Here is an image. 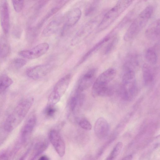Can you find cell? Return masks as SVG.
Wrapping results in <instances>:
<instances>
[{"label":"cell","mask_w":160,"mask_h":160,"mask_svg":"<svg viewBox=\"0 0 160 160\" xmlns=\"http://www.w3.org/2000/svg\"><path fill=\"white\" fill-rule=\"evenodd\" d=\"M1 59V57H0V59Z\"/></svg>","instance_id":"cell-34"},{"label":"cell","mask_w":160,"mask_h":160,"mask_svg":"<svg viewBox=\"0 0 160 160\" xmlns=\"http://www.w3.org/2000/svg\"><path fill=\"white\" fill-rule=\"evenodd\" d=\"M94 131L99 139H103L106 138L109 132V126L107 121L102 117L98 118L95 123Z\"/></svg>","instance_id":"cell-11"},{"label":"cell","mask_w":160,"mask_h":160,"mask_svg":"<svg viewBox=\"0 0 160 160\" xmlns=\"http://www.w3.org/2000/svg\"><path fill=\"white\" fill-rule=\"evenodd\" d=\"M123 74L120 89V94L123 99L127 101L132 100L136 96L137 87L135 78V68L124 63Z\"/></svg>","instance_id":"cell-2"},{"label":"cell","mask_w":160,"mask_h":160,"mask_svg":"<svg viewBox=\"0 0 160 160\" xmlns=\"http://www.w3.org/2000/svg\"><path fill=\"white\" fill-rule=\"evenodd\" d=\"M144 82L146 85L151 83L154 79V73L152 67L149 64L145 63L142 68Z\"/></svg>","instance_id":"cell-18"},{"label":"cell","mask_w":160,"mask_h":160,"mask_svg":"<svg viewBox=\"0 0 160 160\" xmlns=\"http://www.w3.org/2000/svg\"><path fill=\"white\" fill-rule=\"evenodd\" d=\"M26 63L27 61L25 59L21 58H17L12 60L11 65L14 68L18 69L24 66Z\"/></svg>","instance_id":"cell-28"},{"label":"cell","mask_w":160,"mask_h":160,"mask_svg":"<svg viewBox=\"0 0 160 160\" xmlns=\"http://www.w3.org/2000/svg\"><path fill=\"white\" fill-rule=\"evenodd\" d=\"M12 1L15 11L17 13L20 12L23 8L24 1L22 0H12Z\"/></svg>","instance_id":"cell-29"},{"label":"cell","mask_w":160,"mask_h":160,"mask_svg":"<svg viewBox=\"0 0 160 160\" xmlns=\"http://www.w3.org/2000/svg\"><path fill=\"white\" fill-rule=\"evenodd\" d=\"M122 147V142H118L116 144L107 159L108 160H114L120 153Z\"/></svg>","instance_id":"cell-23"},{"label":"cell","mask_w":160,"mask_h":160,"mask_svg":"<svg viewBox=\"0 0 160 160\" xmlns=\"http://www.w3.org/2000/svg\"><path fill=\"white\" fill-rule=\"evenodd\" d=\"M84 99V95L76 91L75 94L71 98L69 102L70 111L73 113H75L82 105Z\"/></svg>","instance_id":"cell-14"},{"label":"cell","mask_w":160,"mask_h":160,"mask_svg":"<svg viewBox=\"0 0 160 160\" xmlns=\"http://www.w3.org/2000/svg\"><path fill=\"white\" fill-rule=\"evenodd\" d=\"M38 160H49V159L47 156L44 155L41 156Z\"/></svg>","instance_id":"cell-31"},{"label":"cell","mask_w":160,"mask_h":160,"mask_svg":"<svg viewBox=\"0 0 160 160\" xmlns=\"http://www.w3.org/2000/svg\"><path fill=\"white\" fill-rule=\"evenodd\" d=\"M111 35L109 34L97 42L82 57L78 62V64H80L83 62L98 50L106 42L109 41L111 38Z\"/></svg>","instance_id":"cell-16"},{"label":"cell","mask_w":160,"mask_h":160,"mask_svg":"<svg viewBox=\"0 0 160 160\" xmlns=\"http://www.w3.org/2000/svg\"><path fill=\"white\" fill-rule=\"evenodd\" d=\"M49 48L47 43L39 44L32 48L22 50L18 52L19 55L24 58L33 59L38 58L46 53Z\"/></svg>","instance_id":"cell-7"},{"label":"cell","mask_w":160,"mask_h":160,"mask_svg":"<svg viewBox=\"0 0 160 160\" xmlns=\"http://www.w3.org/2000/svg\"><path fill=\"white\" fill-rule=\"evenodd\" d=\"M10 52V45L4 37L0 38V56L1 59L6 58Z\"/></svg>","instance_id":"cell-19"},{"label":"cell","mask_w":160,"mask_h":160,"mask_svg":"<svg viewBox=\"0 0 160 160\" xmlns=\"http://www.w3.org/2000/svg\"><path fill=\"white\" fill-rule=\"evenodd\" d=\"M82 15V11L79 8L72 10L68 13L66 20L65 26L72 27L78 21Z\"/></svg>","instance_id":"cell-17"},{"label":"cell","mask_w":160,"mask_h":160,"mask_svg":"<svg viewBox=\"0 0 160 160\" xmlns=\"http://www.w3.org/2000/svg\"><path fill=\"white\" fill-rule=\"evenodd\" d=\"M34 101L32 97L22 100L6 119L4 124L5 130L10 132L16 128L28 113Z\"/></svg>","instance_id":"cell-1"},{"label":"cell","mask_w":160,"mask_h":160,"mask_svg":"<svg viewBox=\"0 0 160 160\" xmlns=\"http://www.w3.org/2000/svg\"><path fill=\"white\" fill-rule=\"evenodd\" d=\"M57 111L55 105L48 104L44 110V114L47 118H52L55 116Z\"/></svg>","instance_id":"cell-25"},{"label":"cell","mask_w":160,"mask_h":160,"mask_svg":"<svg viewBox=\"0 0 160 160\" xmlns=\"http://www.w3.org/2000/svg\"><path fill=\"white\" fill-rule=\"evenodd\" d=\"M0 160H8V158L6 155L2 154L0 156Z\"/></svg>","instance_id":"cell-32"},{"label":"cell","mask_w":160,"mask_h":160,"mask_svg":"<svg viewBox=\"0 0 160 160\" xmlns=\"http://www.w3.org/2000/svg\"><path fill=\"white\" fill-rule=\"evenodd\" d=\"M60 24V21L58 20L55 19L52 21L43 30L42 34L46 36L52 35L57 31Z\"/></svg>","instance_id":"cell-20"},{"label":"cell","mask_w":160,"mask_h":160,"mask_svg":"<svg viewBox=\"0 0 160 160\" xmlns=\"http://www.w3.org/2000/svg\"><path fill=\"white\" fill-rule=\"evenodd\" d=\"M71 78V74H68L56 83L49 97L48 104L55 105L60 101L67 91Z\"/></svg>","instance_id":"cell-5"},{"label":"cell","mask_w":160,"mask_h":160,"mask_svg":"<svg viewBox=\"0 0 160 160\" xmlns=\"http://www.w3.org/2000/svg\"><path fill=\"white\" fill-rule=\"evenodd\" d=\"M145 57L148 62L151 64L154 65L157 63L158 57L155 47H151L147 49L145 53Z\"/></svg>","instance_id":"cell-21"},{"label":"cell","mask_w":160,"mask_h":160,"mask_svg":"<svg viewBox=\"0 0 160 160\" xmlns=\"http://www.w3.org/2000/svg\"><path fill=\"white\" fill-rule=\"evenodd\" d=\"M96 72L97 70L94 68L91 69L86 72L80 79L77 91L81 92L89 88L94 81Z\"/></svg>","instance_id":"cell-9"},{"label":"cell","mask_w":160,"mask_h":160,"mask_svg":"<svg viewBox=\"0 0 160 160\" xmlns=\"http://www.w3.org/2000/svg\"><path fill=\"white\" fill-rule=\"evenodd\" d=\"M49 138L59 155L63 156L65 151V145L58 132L55 129L51 130L49 133Z\"/></svg>","instance_id":"cell-8"},{"label":"cell","mask_w":160,"mask_h":160,"mask_svg":"<svg viewBox=\"0 0 160 160\" xmlns=\"http://www.w3.org/2000/svg\"><path fill=\"white\" fill-rule=\"evenodd\" d=\"M99 3V1H93L90 3L85 10L86 15L90 16L93 14L97 10Z\"/></svg>","instance_id":"cell-26"},{"label":"cell","mask_w":160,"mask_h":160,"mask_svg":"<svg viewBox=\"0 0 160 160\" xmlns=\"http://www.w3.org/2000/svg\"><path fill=\"white\" fill-rule=\"evenodd\" d=\"M118 40V38L117 36H115L112 38L105 48L103 50L104 54L107 55L111 52L117 46Z\"/></svg>","instance_id":"cell-24"},{"label":"cell","mask_w":160,"mask_h":160,"mask_svg":"<svg viewBox=\"0 0 160 160\" xmlns=\"http://www.w3.org/2000/svg\"><path fill=\"white\" fill-rule=\"evenodd\" d=\"M132 156L131 155H130L125 157L121 160H132Z\"/></svg>","instance_id":"cell-30"},{"label":"cell","mask_w":160,"mask_h":160,"mask_svg":"<svg viewBox=\"0 0 160 160\" xmlns=\"http://www.w3.org/2000/svg\"><path fill=\"white\" fill-rule=\"evenodd\" d=\"M13 83V80L5 74L0 76V93L4 91Z\"/></svg>","instance_id":"cell-22"},{"label":"cell","mask_w":160,"mask_h":160,"mask_svg":"<svg viewBox=\"0 0 160 160\" xmlns=\"http://www.w3.org/2000/svg\"><path fill=\"white\" fill-rule=\"evenodd\" d=\"M77 122L79 126L82 129L87 130H91L92 125L89 121L84 118H81L78 119Z\"/></svg>","instance_id":"cell-27"},{"label":"cell","mask_w":160,"mask_h":160,"mask_svg":"<svg viewBox=\"0 0 160 160\" xmlns=\"http://www.w3.org/2000/svg\"><path fill=\"white\" fill-rule=\"evenodd\" d=\"M116 71L113 68H109L101 74L94 82L92 94L98 89L109 85V83L115 78Z\"/></svg>","instance_id":"cell-6"},{"label":"cell","mask_w":160,"mask_h":160,"mask_svg":"<svg viewBox=\"0 0 160 160\" xmlns=\"http://www.w3.org/2000/svg\"><path fill=\"white\" fill-rule=\"evenodd\" d=\"M154 10L151 5L146 7L138 15L129 26L124 34L123 39L126 42L133 40L147 24Z\"/></svg>","instance_id":"cell-3"},{"label":"cell","mask_w":160,"mask_h":160,"mask_svg":"<svg viewBox=\"0 0 160 160\" xmlns=\"http://www.w3.org/2000/svg\"><path fill=\"white\" fill-rule=\"evenodd\" d=\"M132 0H120L104 15L97 28V32L106 29L113 23L132 4Z\"/></svg>","instance_id":"cell-4"},{"label":"cell","mask_w":160,"mask_h":160,"mask_svg":"<svg viewBox=\"0 0 160 160\" xmlns=\"http://www.w3.org/2000/svg\"><path fill=\"white\" fill-rule=\"evenodd\" d=\"M86 160H94L93 158L92 157H88Z\"/></svg>","instance_id":"cell-33"},{"label":"cell","mask_w":160,"mask_h":160,"mask_svg":"<svg viewBox=\"0 0 160 160\" xmlns=\"http://www.w3.org/2000/svg\"><path fill=\"white\" fill-rule=\"evenodd\" d=\"M147 37L152 40H157L160 36V20L158 19L153 21L148 27L146 32Z\"/></svg>","instance_id":"cell-15"},{"label":"cell","mask_w":160,"mask_h":160,"mask_svg":"<svg viewBox=\"0 0 160 160\" xmlns=\"http://www.w3.org/2000/svg\"><path fill=\"white\" fill-rule=\"evenodd\" d=\"M36 122L35 115L32 114L28 118L23 126L21 132L22 142H25L30 138Z\"/></svg>","instance_id":"cell-12"},{"label":"cell","mask_w":160,"mask_h":160,"mask_svg":"<svg viewBox=\"0 0 160 160\" xmlns=\"http://www.w3.org/2000/svg\"><path fill=\"white\" fill-rule=\"evenodd\" d=\"M51 70V66L49 64L38 65L28 69L26 74L30 78L37 80L46 75Z\"/></svg>","instance_id":"cell-10"},{"label":"cell","mask_w":160,"mask_h":160,"mask_svg":"<svg viewBox=\"0 0 160 160\" xmlns=\"http://www.w3.org/2000/svg\"><path fill=\"white\" fill-rule=\"evenodd\" d=\"M0 20L3 32L5 34H7L10 28V15L9 5L6 0L1 7Z\"/></svg>","instance_id":"cell-13"}]
</instances>
